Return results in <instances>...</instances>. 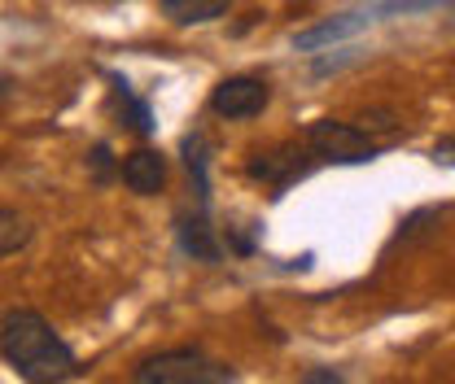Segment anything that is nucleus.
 Returning <instances> with one entry per match:
<instances>
[{
    "label": "nucleus",
    "mask_w": 455,
    "mask_h": 384,
    "mask_svg": "<svg viewBox=\"0 0 455 384\" xmlns=\"http://www.w3.org/2000/svg\"><path fill=\"white\" fill-rule=\"evenodd\" d=\"M0 354L31 384H61L79 372L70 345L49 328L40 310H4L0 319Z\"/></svg>",
    "instance_id": "f257e3e1"
},
{
    "label": "nucleus",
    "mask_w": 455,
    "mask_h": 384,
    "mask_svg": "<svg viewBox=\"0 0 455 384\" xmlns=\"http://www.w3.org/2000/svg\"><path fill=\"white\" fill-rule=\"evenodd\" d=\"M232 372L211 363L202 349H167L136 367V384H228Z\"/></svg>",
    "instance_id": "f03ea898"
},
{
    "label": "nucleus",
    "mask_w": 455,
    "mask_h": 384,
    "mask_svg": "<svg viewBox=\"0 0 455 384\" xmlns=\"http://www.w3.org/2000/svg\"><path fill=\"white\" fill-rule=\"evenodd\" d=\"M307 149L320 158V162H341V166H359L377 158V140L368 131H359L355 122H333V118H320L307 127Z\"/></svg>",
    "instance_id": "7ed1b4c3"
},
{
    "label": "nucleus",
    "mask_w": 455,
    "mask_h": 384,
    "mask_svg": "<svg viewBox=\"0 0 455 384\" xmlns=\"http://www.w3.org/2000/svg\"><path fill=\"white\" fill-rule=\"evenodd\" d=\"M267 101H272V88L254 74H232L211 92V110L220 118H254L267 110Z\"/></svg>",
    "instance_id": "20e7f679"
},
{
    "label": "nucleus",
    "mask_w": 455,
    "mask_h": 384,
    "mask_svg": "<svg viewBox=\"0 0 455 384\" xmlns=\"http://www.w3.org/2000/svg\"><path fill=\"white\" fill-rule=\"evenodd\" d=\"M315 162H320V158H315V153L307 149V140H302V145H281V149H272V153H254L245 170H250L254 179H263V184L284 188V184L302 179Z\"/></svg>",
    "instance_id": "39448f33"
},
{
    "label": "nucleus",
    "mask_w": 455,
    "mask_h": 384,
    "mask_svg": "<svg viewBox=\"0 0 455 384\" xmlns=\"http://www.w3.org/2000/svg\"><path fill=\"white\" fill-rule=\"evenodd\" d=\"M372 18H377L372 9H363V13H341V18H329V22L311 27V31H298V35H293V44H298L302 53H315V49H324V44H338V40H346V35L363 31Z\"/></svg>",
    "instance_id": "423d86ee"
},
{
    "label": "nucleus",
    "mask_w": 455,
    "mask_h": 384,
    "mask_svg": "<svg viewBox=\"0 0 455 384\" xmlns=\"http://www.w3.org/2000/svg\"><path fill=\"white\" fill-rule=\"evenodd\" d=\"M123 184H127L132 192H140V197H154V192L167 184V162H163V153H154V149L127 153V158H123Z\"/></svg>",
    "instance_id": "0eeeda50"
},
{
    "label": "nucleus",
    "mask_w": 455,
    "mask_h": 384,
    "mask_svg": "<svg viewBox=\"0 0 455 384\" xmlns=\"http://www.w3.org/2000/svg\"><path fill=\"white\" fill-rule=\"evenodd\" d=\"M180 245L184 254H193L197 263H220V240H215V227L206 223V215H184L180 219Z\"/></svg>",
    "instance_id": "6e6552de"
},
{
    "label": "nucleus",
    "mask_w": 455,
    "mask_h": 384,
    "mask_svg": "<svg viewBox=\"0 0 455 384\" xmlns=\"http://www.w3.org/2000/svg\"><path fill=\"white\" fill-rule=\"evenodd\" d=\"M232 0H163V13L180 27H197V22H215L224 18Z\"/></svg>",
    "instance_id": "1a4fd4ad"
},
{
    "label": "nucleus",
    "mask_w": 455,
    "mask_h": 384,
    "mask_svg": "<svg viewBox=\"0 0 455 384\" xmlns=\"http://www.w3.org/2000/svg\"><path fill=\"white\" fill-rule=\"evenodd\" d=\"M27 240H31V223L22 219L18 210H4V206H0V258L18 254Z\"/></svg>",
    "instance_id": "9d476101"
},
{
    "label": "nucleus",
    "mask_w": 455,
    "mask_h": 384,
    "mask_svg": "<svg viewBox=\"0 0 455 384\" xmlns=\"http://www.w3.org/2000/svg\"><path fill=\"white\" fill-rule=\"evenodd\" d=\"M114 88H118V101H123L127 114H132V127H136L140 136H149V131H154V114H149V106H145V101H136V97H132V88H127L123 79H114Z\"/></svg>",
    "instance_id": "9b49d317"
},
{
    "label": "nucleus",
    "mask_w": 455,
    "mask_h": 384,
    "mask_svg": "<svg viewBox=\"0 0 455 384\" xmlns=\"http://www.w3.org/2000/svg\"><path fill=\"white\" fill-rule=\"evenodd\" d=\"M184 162L197 175V192L206 197V140H202V136H188V140H184Z\"/></svg>",
    "instance_id": "f8f14e48"
},
{
    "label": "nucleus",
    "mask_w": 455,
    "mask_h": 384,
    "mask_svg": "<svg viewBox=\"0 0 455 384\" xmlns=\"http://www.w3.org/2000/svg\"><path fill=\"white\" fill-rule=\"evenodd\" d=\"M355 127H359V131H390V127H398V122H395V114L390 110H368V114H359Z\"/></svg>",
    "instance_id": "ddd939ff"
},
{
    "label": "nucleus",
    "mask_w": 455,
    "mask_h": 384,
    "mask_svg": "<svg viewBox=\"0 0 455 384\" xmlns=\"http://www.w3.org/2000/svg\"><path fill=\"white\" fill-rule=\"evenodd\" d=\"M302 384H346V380H341V372H333V367H311L302 376Z\"/></svg>",
    "instance_id": "4468645a"
},
{
    "label": "nucleus",
    "mask_w": 455,
    "mask_h": 384,
    "mask_svg": "<svg viewBox=\"0 0 455 384\" xmlns=\"http://www.w3.org/2000/svg\"><path fill=\"white\" fill-rule=\"evenodd\" d=\"M92 170H97V179H106V175H110V149H106V145H97V149H92Z\"/></svg>",
    "instance_id": "2eb2a0df"
},
{
    "label": "nucleus",
    "mask_w": 455,
    "mask_h": 384,
    "mask_svg": "<svg viewBox=\"0 0 455 384\" xmlns=\"http://www.w3.org/2000/svg\"><path fill=\"white\" fill-rule=\"evenodd\" d=\"M434 162H443V166L455 162V140H438L434 145Z\"/></svg>",
    "instance_id": "dca6fc26"
},
{
    "label": "nucleus",
    "mask_w": 455,
    "mask_h": 384,
    "mask_svg": "<svg viewBox=\"0 0 455 384\" xmlns=\"http://www.w3.org/2000/svg\"><path fill=\"white\" fill-rule=\"evenodd\" d=\"M4 88H9V83H4V79H0V92H4Z\"/></svg>",
    "instance_id": "f3484780"
}]
</instances>
